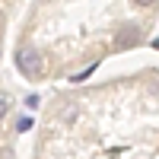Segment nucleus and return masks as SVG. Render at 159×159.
Segmentation results:
<instances>
[{
	"instance_id": "1",
	"label": "nucleus",
	"mask_w": 159,
	"mask_h": 159,
	"mask_svg": "<svg viewBox=\"0 0 159 159\" xmlns=\"http://www.w3.org/2000/svg\"><path fill=\"white\" fill-rule=\"evenodd\" d=\"M16 67L29 76V80H38V76L45 73V57L38 54L35 48H19L16 51Z\"/></svg>"
},
{
	"instance_id": "2",
	"label": "nucleus",
	"mask_w": 159,
	"mask_h": 159,
	"mask_svg": "<svg viewBox=\"0 0 159 159\" xmlns=\"http://www.w3.org/2000/svg\"><path fill=\"white\" fill-rule=\"evenodd\" d=\"M7 115V99H0V118Z\"/></svg>"
}]
</instances>
